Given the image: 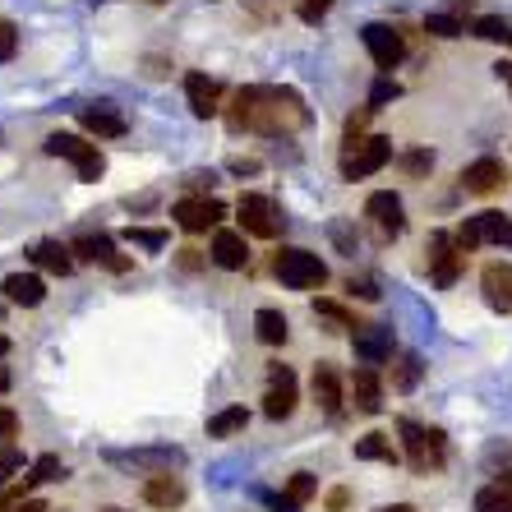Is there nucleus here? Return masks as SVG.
<instances>
[{
  "label": "nucleus",
  "instance_id": "nucleus-4",
  "mask_svg": "<svg viewBox=\"0 0 512 512\" xmlns=\"http://www.w3.org/2000/svg\"><path fill=\"white\" fill-rule=\"evenodd\" d=\"M453 236H457V245H462V254L480 250V245H499V250H512V217H503V213H476V217H466Z\"/></svg>",
  "mask_w": 512,
  "mask_h": 512
},
{
  "label": "nucleus",
  "instance_id": "nucleus-29",
  "mask_svg": "<svg viewBox=\"0 0 512 512\" xmlns=\"http://www.w3.org/2000/svg\"><path fill=\"white\" fill-rule=\"evenodd\" d=\"M476 512H512V476H499L476 494Z\"/></svg>",
  "mask_w": 512,
  "mask_h": 512
},
{
  "label": "nucleus",
  "instance_id": "nucleus-2",
  "mask_svg": "<svg viewBox=\"0 0 512 512\" xmlns=\"http://www.w3.org/2000/svg\"><path fill=\"white\" fill-rule=\"evenodd\" d=\"M397 434H402V453L411 462V471L429 476V471H439L448 462V439H443V429H429L420 420H397Z\"/></svg>",
  "mask_w": 512,
  "mask_h": 512
},
{
  "label": "nucleus",
  "instance_id": "nucleus-19",
  "mask_svg": "<svg viewBox=\"0 0 512 512\" xmlns=\"http://www.w3.org/2000/svg\"><path fill=\"white\" fill-rule=\"evenodd\" d=\"M185 102H190V111L199 120L217 116V111H222V84L208 79V74H190V79H185Z\"/></svg>",
  "mask_w": 512,
  "mask_h": 512
},
{
  "label": "nucleus",
  "instance_id": "nucleus-5",
  "mask_svg": "<svg viewBox=\"0 0 512 512\" xmlns=\"http://www.w3.org/2000/svg\"><path fill=\"white\" fill-rule=\"evenodd\" d=\"M393 162V139H351L346 143V153H342V176L346 180H365L374 176V171H383Z\"/></svg>",
  "mask_w": 512,
  "mask_h": 512
},
{
  "label": "nucleus",
  "instance_id": "nucleus-8",
  "mask_svg": "<svg viewBox=\"0 0 512 512\" xmlns=\"http://www.w3.org/2000/svg\"><path fill=\"white\" fill-rule=\"evenodd\" d=\"M425 254H429V277L439 286H453L457 282V273H462V245H457V236H448V231H429V245H425Z\"/></svg>",
  "mask_w": 512,
  "mask_h": 512
},
{
  "label": "nucleus",
  "instance_id": "nucleus-49",
  "mask_svg": "<svg viewBox=\"0 0 512 512\" xmlns=\"http://www.w3.org/2000/svg\"><path fill=\"white\" fill-rule=\"evenodd\" d=\"M5 388H10V370H5V365H0V393H5Z\"/></svg>",
  "mask_w": 512,
  "mask_h": 512
},
{
  "label": "nucleus",
  "instance_id": "nucleus-31",
  "mask_svg": "<svg viewBox=\"0 0 512 512\" xmlns=\"http://www.w3.org/2000/svg\"><path fill=\"white\" fill-rule=\"evenodd\" d=\"M250 425V411L245 406H231V411H217L213 420H208V439H231V434H240V429Z\"/></svg>",
  "mask_w": 512,
  "mask_h": 512
},
{
  "label": "nucleus",
  "instance_id": "nucleus-35",
  "mask_svg": "<svg viewBox=\"0 0 512 512\" xmlns=\"http://www.w3.org/2000/svg\"><path fill=\"white\" fill-rule=\"evenodd\" d=\"M56 476H60V457L56 453H42L33 466H28V480H33V485H47V480H56Z\"/></svg>",
  "mask_w": 512,
  "mask_h": 512
},
{
  "label": "nucleus",
  "instance_id": "nucleus-50",
  "mask_svg": "<svg viewBox=\"0 0 512 512\" xmlns=\"http://www.w3.org/2000/svg\"><path fill=\"white\" fill-rule=\"evenodd\" d=\"M10 356V337H0V360Z\"/></svg>",
  "mask_w": 512,
  "mask_h": 512
},
{
  "label": "nucleus",
  "instance_id": "nucleus-21",
  "mask_svg": "<svg viewBox=\"0 0 512 512\" xmlns=\"http://www.w3.org/2000/svg\"><path fill=\"white\" fill-rule=\"evenodd\" d=\"M314 402L323 406V411H328V416H342V374L333 370V365H328V360H319V365H314Z\"/></svg>",
  "mask_w": 512,
  "mask_h": 512
},
{
  "label": "nucleus",
  "instance_id": "nucleus-25",
  "mask_svg": "<svg viewBox=\"0 0 512 512\" xmlns=\"http://www.w3.org/2000/svg\"><path fill=\"white\" fill-rule=\"evenodd\" d=\"M33 263L42 268V273L70 277L79 259H74V250H70V245H60V240H37V245H33Z\"/></svg>",
  "mask_w": 512,
  "mask_h": 512
},
{
  "label": "nucleus",
  "instance_id": "nucleus-30",
  "mask_svg": "<svg viewBox=\"0 0 512 512\" xmlns=\"http://www.w3.org/2000/svg\"><path fill=\"white\" fill-rule=\"evenodd\" d=\"M420 374H425V360H420L416 351L397 356V365H393V393H411V388L420 383Z\"/></svg>",
  "mask_w": 512,
  "mask_h": 512
},
{
  "label": "nucleus",
  "instance_id": "nucleus-26",
  "mask_svg": "<svg viewBox=\"0 0 512 512\" xmlns=\"http://www.w3.org/2000/svg\"><path fill=\"white\" fill-rule=\"evenodd\" d=\"M356 457H360V462H388V466L402 462V453L393 448V439H388V434H379V429H374V434H365V439L356 443Z\"/></svg>",
  "mask_w": 512,
  "mask_h": 512
},
{
  "label": "nucleus",
  "instance_id": "nucleus-12",
  "mask_svg": "<svg viewBox=\"0 0 512 512\" xmlns=\"http://www.w3.org/2000/svg\"><path fill=\"white\" fill-rule=\"evenodd\" d=\"M171 217H176L180 231H190V236H199V231H213L222 227V217H227V208L217 199H180L176 208H171Z\"/></svg>",
  "mask_w": 512,
  "mask_h": 512
},
{
  "label": "nucleus",
  "instance_id": "nucleus-36",
  "mask_svg": "<svg viewBox=\"0 0 512 512\" xmlns=\"http://www.w3.org/2000/svg\"><path fill=\"white\" fill-rule=\"evenodd\" d=\"M393 97H402V84H397V79H388V74H383L379 84L370 88V111H379L383 102H393Z\"/></svg>",
  "mask_w": 512,
  "mask_h": 512
},
{
  "label": "nucleus",
  "instance_id": "nucleus-16",
  "mask_svg": "<svg viewBox=\"0 0 512 512\" xmlns=\"http://www.w3.org/2000/svg\"><path fill=\"white\" fill-rule=\"evenodd\" d=\"M503 180H508V167H503L499 157H480L471 167L462 171V190L466 194H499Z\"/></svg>",
  "mask_w": 512,
  "mask_h": 512
},
{
  "label": "nucleus",
  "instance_id": "nucleus-38",
  "mask_svg": "<svg viewBox=\"0 0 512 512\" xmlns=\"http://www.w3.org/2000/svg\"><path fill=\"white\" fill-rule=\"evenodd\" d=\"M328 10H333V0H296V14L305 19V24H319Z\"/></svg>",
  "mask_w": 512,
  "mask_h": 512
},
{
  "label": "nucleus",
  "instance_id": "nucleus-7",
  "mask_svg": "<svg viewBox=\"0 0 512 512\" xmlns=\"http://www.w3.org/2000/svg\"><path fill=\"white\" fill-rule=\"evenodd\" d=\"M47 153L51 157H65L74 171H79V180H97L102 176V153H97V143H88V139H79V134H51L47 139Z\"/></svg>",
  "mask_w": 512,
  "mask_h": 512
},
{
  "label": "nucleus",
  "instance_id": "nucleus-34",
  "mask_svg": "<svg viewBox=\"0 0 512 512\" xmlns=\"http://www.w3.org/2000/svg\"><path fill=\"white\" fill-rule=\"evenodd\" d=\"M314 494H319V485H314L310 471H296V476L286 480V499H291V503H310Z\"/></svg>",
  "mask_w": 512,
  "mask_h": 512
},
{
  "label": "nucleus",
  "instance_id": "nucleus-45",
  "mask_svg": "<svg viewBox=\"0 0 512 512\" xmlns=\"http://www.w3.org/2000/svg\"><path fill=\"white\" fill-rule=\"evenodd\" d=\"M328 508H333V512L346 508V489H333V494H328Z\"/></svg>",
  "mask_w": 512,
  "mask_h": 512
},
{
  "label": "nucleus",
  "instance_id": "nucleus-18",
  "mask_svg": "<svg viewBox=\"0 0 512 512\" xmlns=\"http://www.w3.org/2000/svg\"><path fill=\"white\" fill-rule=\"evenodd\" d=\"M111 462L130 466V471H148V476H171L185 462V453H176V448H148V453H116Z\"/></svg>",
  "mask_w": 512,
  "mask_h": 512
},
{
  "label": "nucleus",
  "instance_id": "nucleus-52",
  "mask_svg": "<svg viewBox=\"0 0 512 512\" xmlns=\"http://www.w3.org/2000/svg\"><path fill=\"white\" fill-rule=\"evenodd\" d=\"M111 512H120V508H111Z\"/></svg>",
  "mask_w": 512,
  "mask_h": 512
},
{
  "label": "nucleus",
  "instance_id": "nucleus-3",
  "mask_svg": "<svg viewBox=\"0 0 512 512\" xmlns=\"http://www.w3.org/2000/svg\"><path fill=\"white\" fill-rule=\"evenodd\" d=\"M273 273H277V282L291 286V291H319V286L328 282V263L310 250H282L273 259Z\"/></svg>",
  "mask_w": 512,
  "mask_h": 512
},
{
  "label": "nucleus",
  "instance_id": "nucleus-13",
  "mask_svg": "<svg viewBox=\"0 0 512 512\" xmlns=\"http://www.w3.org/2000/svg\"><path fill=\"white\" fill-rule=\"evenodd\" d=\"M365 217H370L383 236H402L406 231V208H402V199H397L393 190L370 194V199H365Z\"/></svg>",
  "mask_w": 512,
  "mask_h": 512
},
{
  "label": "nucleus",
  "instance_id": "nucleus-39",
  "mask_svg": "<svg viewBox=\"0 0 512 512\" xmlns=\"http://www.w3.org/2000/svg\"><path fill=\"white\" fill-rule=\"evenodd\" d=\"M14 47H19V28H14L10 19H0V65L14 56Z\"/></svg>",
  "mask_w": 512,
  "mask_h": 512
},
{
  "label": "nucleus",
  "instance_id": "nucleus-1",
  "mask_svg": "<svg viewBox=\"0 0 512 512\" xmlns=\"http://www.w3.org/2000/svg\"><path fill=\"white\" fill-rule=\"evenodd\" d=\"M227 125L231 130H250V134H300L310 125V107L296 88H273V84H250L231 97L227 107Z\"/></svg>",
  "mask_w": 512,
  "mask_h": 512
},
{
  "label": "nucleus",
  "instance_id": "nucleus-17",
  "mask_svg": "<svg viewBox=\"0 0 512 512\" xmlns=\"http://www.w3.org/2000/svg\"><path fill=\"white\" fill-rule=\"evenodd\" d=\"M351 406H356L360 416H379V411H383V379H379V370L360 365V370L351 374Z\"/></svg>",
  "mask_w": 512,
  "mask_h": 512
},
{
  "label": "nucleus",
  "instance_id": "nucleus-27",
  "mask_svg": "<svg viewBox=\"0 0 512 512\" xmlns=\"http://www.w3.org/2000/svg\"><path fill=\"white\" fill-rule=\"evenodd\" d=\"M254 333H259L263 346H282L291 337V323H286L282 310H259L254 314Z\"/></svg>",
  "mask_w": 512,
  "mask_h": 512
},
{
  "label": "nucleus",
  "instance_id": "nucleus-44",
  "mask_svg": "<svg viewBox=\"0 0 512 512\" xmlns=\"http://www.w3.org/2000/svg\"><path fill=\"white\" fill-rule=\"evenodd\" d=\"M231 171H236V176H245V171H259V162H254V157H236V162H231Z\"/></svg>",
  "mask_w": 512,
  "mask_h": 512
},
{
  "label": "nucleus",
  "instance_id": "nucleus-15",
  "mask_svg": "<svg viewBox=\"0 0 512 512\" xmlns=\"http://www.w3.org/2000/svg\"><path fill=\"white\" fill-rule=\"evenodd\" d=\"M70 250H74V259L102 263V268H111V273H130V259L116 250V240L111 236H79Z\"/></svg>",
  "mask_w": 512,
  "mask_h": 512
},
{
  "label": "nucleus",
  "instance_id": "nucleus-41",
  "mask_svg": "<svg viewBox=\"0 0 512 512\" xmlns=\"http://www.w3.org/2000/svg\"><path fill=\"white\" fill-rule=\"evenodd\" d=\"M14 434H19V416H14L10 406H0V439L10 443V439H14Z\"/></svg>",
  "mask_w": 512,
  "mask_h": 512
},
{
  "label": "nucleus",
  "instance_id": "nucleus-6",
  "mask_svg": "<svg viewBox=\"0 0 512 512\" xmlns=\"http://www.w3.org/2000/svg\"><path fill=\"white\" fill-rule=\"evenodd\" d=\"M236 217H240V227L250 231V236H259V240L282 236V227H286L282 208H277V203L268 199V194H240Z\"/></svg>",
  "mask_w": 512,
  "mask_h": 512
},
{
  "label": "nucleus",
  "instance_id": "nucleus-33",
  "mask_svg": "<svg viewBox=\"0 0 512 512\" xmlns=\"http://www.w3.org/2000/svg\"><path fill=\"white\" fill-rule=\"evenodd\" d=\"M425 33H434V37H462L466 24H462V14H429Z\"/></svg>",
  "mask_w": 512,
  "mask_h": 512
},
{
  "label": "nucleus",
  "instance_id": "nucleus-47",
  "mask_svg": "<svg viewBox=\"0 0 512 512\" xmlns=\"http://www.w3.org/2000/svg\"><path fill=\"white\" fill-rule=\"evenodd\" d=\"M499 79H508V88H512V60H503L499 65Z\"/></svg>",
  "mask_w": 512,
  "mask_h": 512
},
{
  "label": "nucleus",
  "instance_id": "nucleus-43",
  "mask_svg": "<svg viewBox=\"0 0 512 512\" xmlns=\"http://www.w3.org/2000/svg\"><path fill=\"white\" fill-rule=\"evenodd\" d=\"M263 503H268L273 512H300V503H291L286 494H263Z\"/></svg>",
  "mask_w": 512,
  "mask_h": 512
},
{
  "label": "nucleus",
  "instance_id": "nucleus-11",
  "mask_svg": "<svg viewBox=\"0 0 512 512\" xmlns=\"http://www.w3.org/2000/svg\"><path fill=\"white\" fill-rule=\"evenodd\" d=\"M296 411V374L286 365H268V393H263V416L286 420Z\"/></svg>",
  "mask_w": 512,
  "mask_h": 512
},
{
  "label": "nucleus",
  "instance_id": "nucleus-20",
  "mask_svg": "<svg viewBox=\"0 0 512 512\" xmlns=\"http://www.w3.org/2000/svg\"><path fill=\"white\" fill-rule=\"evenodd\" d=\"M0 296L10 300V305L33 310V305H42V300H47V282H42L37 273H10L5 282H0Z\"/></svg>",
  "mask_w": 512,
  "mask_h": 512
},
{
  "label": "nucleus",
  "instance_id": "nucleus-10",
  "mask_svg": "<svg viewBox=\"0 0 512 512\" xmlns=\"http://www.w3.org/2000/svg\"><path fill=\"white\" fill-rule=\"evenodd\" d=\"M351 346H356V360L360 365H388L393 360V328H383V323H360L356 333H351Z\"/></svg>",
  "mask_w": 512,
  "mask_h": 512
},
{
  "label": "nucleus",
  "instance_id": "nucleus-37",
  "mask_svg": "<svg viewBox=\"0 0 512 512\" xmlns=\"http://www.w3.org/2000/svg\"><path fill=\"white\" fill-rule=\"evenodd\" d=\"M19 466H24V457L14 453L10 443H0V489H10V476L19 471Z\"/></svg>",
  "mask_w": 512,
  "mask_h": 512
},
{
  "label": "nucleus",
  "instance_id": "nucleus-42",
  "mask_svg": "<svg viewBox=\"0 0 512 512\" xmlns=\"http://www.w3.org/2000/svg\"><path fill=\"white\" fill-rule=\"evenodd\" d=\"M346 291H351V296H360V300H379V291H374V282H365V277H351V286H346Z\"/></svg>",
  "mask_w": 512,
  "mask_h": 512
},
{
  "label": "nucleus",
  "instance_id": "nucleus-22",
  "mask_svg": "<svg viewBox=\"0 0 512 512\" xmlns=\"http://www.w3.org/2000/svg\"><path fill=\"white\" fill-rule=\"evenodd\" d=\"M79 125H84L88 134H97V139H120L125 134V116H120L111 102H93V107L79 111Z\"/></svg>",
  "mask_w": 512,
  "mask_h": 512
},
{
  "label": "nucleus",
  "instance_id": "nucleus-23",
  "mask_svg": "<svg viewBox=\"0 0 512 512\" xmlns=\"http://www.w3.org/2000/svg\"><path fill=\"white\" fill-rule=\"evenodd\" d=\"M213 263H217V268H227V273H240V268L250 263V245H245V236H240V231H222V227H217Z\"/></svg>",
  "mask_w": 512,
  "mask_h": 512
},
{
  "label": "nucleus",
  "instance_id": "nucleus-51",
  "mask_svg": "<svg viewBox=\"0 0 512 512\" xmlns=\"http://www.w3.org/2000/svg\"><path fill=\"white\" fill-rule=\"evenodd\" d=\"M148 5H167V0H148Z\"/></svg>",
  "mask_w": 512,
  "mask_h": 512
},
{
  "label": "nucleus",
  "instance_id": "nucleus-14",
  "mask_svg": "<svg viewBox=\"0 0 512 512\" xmlns=\"http://www.w3.org/2000/svg\"><path fill=\"white\" fill-rule=\"evenodd\" d=\"M480 291H485V305L494 314H512V263H485L480 273Z\"/></svg>",
  "mask_w": 512,
  "mask_h": 512
},
{
  "label": "nucleus",
  "instance_id": "nucleus-46",
  "mask_svg": "<svg viewBox=\"0 0 512 512\" xmlns=\"http://www.w3.org/2000/svg\"><path fill=\"white\" fill-rule=\"evenodd\" d=\"M14 512H47V503H42V499H28L24 508H14Z\"/></svg>",
  "mask_w": 512,
  "mask_h": 512
},
{
  "label": "nucleus",
  "instance_id": "nucleus-24",
  "mask_svg": "<svg viewBox=\"0 0 512 512\" xmlns=\"http://www.w3.org/2000/svg\"><path fill=\"white\" fill-rule=\"evenodd\" d=\"M143 503H148V508H162V512L180 508V503H185V485H180V476H148L143 480Z\"/></svg>",
  "mask_w": 512,
  "mask_h": 512
},
{
  "label": "nucleus",
  "instance_id": "nucleus-48",
  "mask_svg": "<svg viewBox=\"0 0 512 512\" xmlns=\"http://www.w3.org/2000/svg\"><path fill=\"white\" fill-rule=\"evenodd\" d=\"M379 512H416L411 503H393V508H379Z\"/></svg>",
  "mask_w": 512,
  "mask_h": 512
},
{
  "label": "nucleus",
  "instance_id": "nucleus-9",
  "mask_svg": "<svg viewBox=\"0 0 512 512\" xmlns=\"http://www.w3.org/2000/svg\"><path fill=\"white\" fill-rule=\"evenodd\" d=\"M360 37H365V51H370V60L379 65L383 74H393L397 65H402L406 42H402V33H397V28H388V24H365V28H360Z\"/></svg>",
  "mask_w": 512,
  "mask_h": 512
},
{
  "label": "nucleus",
  "instance_id": "nucleus-40",
  "mask_svg": "<svg viewBox=\"0 0 512 512\" xmlns=\"http://www.w3.org/2000/svg\"><path fill=\"white\" fill-rule=\"evenodd\" d=\"M402 167H406V176H425V171L434 167V153H425V148H420V153H406Z\"/></svg>",
  "mask_w": 512,
  "mask_h": 512
},
{
  "label": "nucleus",
  "instance_id": "nucleus-32",
  "mask_svg": "<svg viewBox=\"0 0 512 512\" xmlns=\"http://www.w3.org/2000/svg\"><path fill=\"white\" fill-rule=\"evenodd\" d=\"M125 240H130V245H139V250H167V231H157V227H130L125 231Z\"/></svg>",
  "mask_w": 512,
  "mask_h": 512
},
{
  "label": "nucleus",
  "instance_id": "nucleus-28",
  "mask_svg": "<svg viewBox=\"0 0 512 512\" xmlns=\"http://www.w3.org/2000/svg\"><path fill=\"white\" fill-rule=\"evenodd\" d=\"M466 33L485 37V42H503V47H512V19H503V14H480V19H471V24H466Z\"/></svg>",
  "mask_w": 512,
  "mask_h": 512
}]
</instances>
